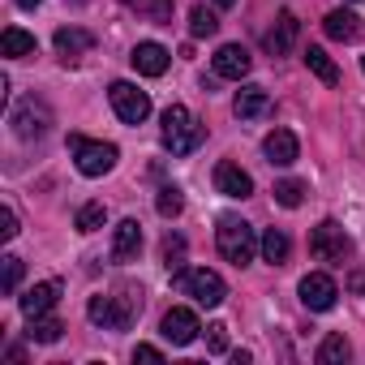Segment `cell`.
I'll list each match as a JSON object with an SVG mask.
<instances>
[{
	"label": "cell",
	"instance_id": "32",
	"mask_svg": "<svg viewBox=\"0 0 365 365\" xmlns=\"http://www.w3.org/2000/svg\"><path fill=\"white\" fill-rule=\"evenodd\" d=\"M301 198H305V185H301V180H279V185H275V202L279 207H301Z\"/></svg>",
	"mask_w": 365,
	"mask_h": 365
},
{
	"label": "cell",
	"instance_id": "24",
	"mask_svg": "<svg viewBox=\"0 0 365 365\" xmlns=\"http://www.w3.org/2000/svg\"><path fill=\"white\" fill-rule=\"evenodd\" d=\"M0 52L5 56H35V35H26L22 26H9L0 35Z\"/></svg>",
	"mask_w": 365,
	"mask_h": 365
},
{
	"label": "cell",
	"instance_id": "28",
	"mask_svg": "<svg viewBox=\"0 0 365 365\" xmlns=\"http://www.w3.org/2000/svg\"><path fill=\"white\" fill-rule=\"evenodd\" d=\"M348 352H352V348H348L344 335H327L322 348H318V361H322V365H339V361H348Z\"/></svg>",
	"mask_w": 365,
	"mask_h": 365
},
{
	"label": "cell",
	"instance_id": "14",
	"mask_svg": "<svg viewBox=\"0 0 365 365\" xmlns=\"http://www.w3.org/2000/svg\"><path fill=\"white\" fill-rule=\"evenodd\" d=\"M211 65H215V78L241 82V78L250 73V65H254V61H250V52H245L241 43H224V48L215 52V61H211Z\"/></svg>",
	"mask_w": 365,
	"mask_h": 365
},
{
	"label": "cell",
	"instance_id": "1",
	"mask_svg": "<svg viewBox=\"0 0 365 365\" xmlns=\"http://www.w3.org/2000/svg\"><path fill=\"white\" fill-rule=\"evenodd\" d=\"M142 314V288L138 284H116L108 297H91L86 318L103 331H129Z\"/></svg>",
	"mask_w": 365,
	"mask_h": 365
},
{
	"label": "cell",
	"instance_id": "25",
	"mask_svg": "<svg viewBox=\"0 0 365 365\" xmlns=\"http://www.w3.org/2000/svg\"><path fill=\"white\" fill-rule=\"evenodd\" d=\"M215 31H220V14L207 9V5H194V9H190V35H194V39H211Z\"/></svg>",
	"mask_w": 365,
	"mask_h": 365
},
{
	"label": "cell",
	"instance_id": "22",
	"mask_svg": "<svg viewBox=\"0 0 365 365\" xmlns=\"http://www.w3.org/2000/svg\"><path fill=\"white\" fill-rule=\"evenodd\" d=\"M305 69H309L318 82H327V86H335V82H339V69H335V61H331L322 48H305Z\"/></svg>",
	"mask_w": 365,
	"mask_h": 365
},
{
	"label": "cell",
	"instance_id": "26",
	"mask_svg": "<svg viewBox=\"0 0 365 365\" xmlns=\"http://www.w3.org/2000/svg\"><path fill=\"white\" fill-rule=\"evenodd\" d=\"M129 9H138L142 18H150L155 26H168L172 22V0H125Z\"/></svg>",
	"mask_w": 365,
	"mask_h": 365
},
{
	"label": "cell",
	"instance_id": "13",
	"mask_svg": "<svg viewBox=\"0 0 365 365\" xmlns=\"http://www.w3.org/2000/svg\"><path fill=\"white\" fill-rule=\"evenodd\" d=\"M56 301H61V279H43V284L26 288V297H18V305H22V314H26V318L52 314V309H56Z\"/></svg>",
	"mask_w": 365,
	"mask_h": 365
},
{
	"label": "cell",
	"instance_id": "5",
	"mask_svg": "<svg viewBox=\"0 0 365 365\" xmlns=\"http://www.w3.org/2000/svg\"><path fill=\"white\" fill-rule=\"evenodd\" d=\"M108 99H112V112L125 120V125H142L150 116V95L138 91L133 82H112L108 86Z\"/></svg>",
	"mask_w": 365,
	"mask_h": 365
},
{
	"label": "cell",
	"instance_id": "2",
	"mask_svg": "<svg viewBox=\"0 0 365 365\" xmlns=\"http://www.w3.org/2000/svg\"><path fill=\"white\" fill-rule=\"evenodd\" d=\"M215 241H220V254H224L232 267H245V262H254V254H258V237H254V228H250L245 220H237V215H220Z\"/></svg>",
	"mask_w": 365,
	"mask_h": 365
},
{
	"label": "cell",
	"instance_id": "19",
	"mask_svg": "<svg viewBox=\"0 0 365 365\" xmlns=\"http://www.w3.org/2000/svg\"><path fill=\"white\" fill-rule=\"evenodd\" d=\"M95 48V35L91 31H82V26H61L56 31V52L65 56V61H78L82 52H91Z\"/></svg>",
	"mask_w": 365,
	"mask_h": 365
},
{
	"label": "cell",
	"instance_id": "36",
	"mask_svg": "<svg viewBox=\"0 0 365 365\" xmlns=\"http://www.w3.org/2000/svg\"><path fill=\"white\" fill-rule=\"evenodd\" d=\"M14 5H18V9H39L43 0H14Z\"/></svg>",
	"mask_w": 365,
	"mask_h": 365
},
{
	"label": "cell",
	"instance_id": "6",
	"mask_svg": "<svg viewBox=\"0 0 365 365\" xmlns=\"http://www.w3.org/2000/svg\"><path fill=\"white\" fill-rule=\"evenodd\" d=\"M309 250H314V258H322V262H344V258L352 254V241H348V232H344L335 220H322V224L309 232Z\"/></svg>",
	"mask_w": 365,
	"mask_h": 365
},
{
	"label": "cell",
	"instance_id": "35",
	"mask_svg": "<svg viewBox=\"0 0 365 365\" xmlns=\"http://www.w3.org/2000/svg\"><path fill=\"white\" fill-rule=\"evenodd\" d=\"M133 361H150V365H159V361H163V352H159V348H150V344H138V348H133Z\"/></svg>",
	"mask_w": 365,
	"mask_h": 365
},
{
	"label": "cell",
	"instance_id": "10",
	"mask_svg": "<svg viewBox=\"0 0 365 365\" xmlns=\"http://www.w3.org/2000/svg\"><path fill=\"white\" fill-rule=\"evenodd\" d=\"M297 292H301V305H305V309H314V314H327V309H335V297H339L335 279H331V275H322V271L305 275Z\"/></svg>",
	"mask_w": 365,
	"mask_h": 365
},
{
	"label": "cell",
	"instance_id": "3",
	"mask_svg": "<svg viewBox=\"0 0 365 365\" xmlns=\"http://www.w3.org/2000/svg\"><path fill=\"white\" fill-rule=\"evenodd\" d=\"M198 142H202V125L190 116V108L172 103V108L163 112V146H168L172 155H190Z\"/></svg>",
	"mask_w": 365,
	"mask_h": 365
},
{
	"label": "cell",
	"instance_id": "15",
	"mask_svg": "<svg viewBox=\"0 0 365 365\" xmlns=\"http://www.w3.org/2000/svg\"><path fill=\"white\" fill-rule=\"evenodd\" d=\"M215 190L224 198H250L254 194V176L245 168H237V163H220L215 168Z\"/></svg>",
	"mask_w": 365,
	"mask_h": 365
},
{
	"label": "cell",
	"instance_id": "37",
	"mask_svg": "<svg viewBox=\"0 0 365 365\" xmlns=\"http://www.w3.org/2000/svg\"><path fill=\"white\" fill-rule=\"evenodd\" d=\"M215 5H220V9H232V5H237V0H215Z\"/></svg>",
	"mask_w": 365,
	"mask_h": 365
},
{
	"label": "cell",
	"instance_id": "4",
	"mask_svg": "<svg viewBox=\"0 0 365 365\" xmlns=\"http://www.w3.org/2000/svg\"><path fill=\"white\" fill-rule=\"evenodd\" d=\"M69 150H73V163H78L82 176H103V172H112V168H116V155H120L112 142H91V138H82V133H69Z\"/></svg>",
	"mask_w": 365,
	"mask_h": 365
},
{
	"label": "cell",
	"instance_id": "31",
	"mask_svg": "<svg viewBox=\"0 0 365 365\" xmlns=\"http://www.w3.org/2000/svg\"><path fill=\"white\" fill-rule=\"evenodd\" d=\"M180 262H185V237H163V267L168 271H180Z\"/></svg>",
	"mask_w": 365,
	"mask_h": 365
},
{
	"label": "cell",
	"instance_id": "17",
	"mask_svg": "<svg viewBox=\"0 0 365 365\" xmlns=\"http://www.w3.org/2000/svg\"><path fill=\"white\" fill-rule=\"evenodd\" d=\"M297 31H301L297 14H292V9H284V14L275 18L271 35H267V52H271V56H284V52H292V43H297Z\"/></svg>",
	"mask_w": 365,
	"mask_h": 365
},
{
	"label": "cell",
	"instance_id": "16",
	"mask_svg": "<svg viewBox=\"0 0 365 365\" xmlns=\"http://www.w3.org/2000/svg\"><path fill=\"white\" fill-rule=\"evenodd\" d=\"M142 250V224L138 220H120L116 232H112V258L116 262H133Z\"/></svg>",
	"mask_w": 365,
	"mask_h": 365
},
{
	"label": "cell",
	"instance_id": "34",
	"mask_svg": "<svg viewBox=\"0 0 365 365\" xmlns=\"http://www.w3.org/2000/svg\"><path fill=\"white\" fill-rule=\"evenodd\" d=\"M0 237H5V241H14L18 237V215L5 207V211H0Z\"/></svg>",
	"mask_w": 365,
	"mask_h": 365
},
{
	"label": "cell",
	"instance_id": "20",
	"mask_svg": "<svg viewBox=\"0 0 365 365\" xmlns=\"http://www.w3.org/2000/svg\"><path fill=\"white\" fill-rule=\"evenodd\" d=\"M322 26H327V35L339 39V43H352V39L361 35V18H356L352 9H331V14L322 18Z\"/></svg>",
	"mask_w": 365,
	"mask_h": 365
},
{
	"label": "cell",
	"instance_id": "9",
	"mask_svg": "<svg viewBox=\"0 0 365 365\" xmlns=\"http://www.w3.org/2000/svg\"><path fill=\"white\" fill-rule=\"evenodd\" d=\"M9 125H14V133L18 138H43L48 133V125H52V112L43 108V103H35V99H22L18 108H14V116H9Z\"/></svg>",
	"mask_w": 365,
	"mask_h": 365
},
{
	"label": "cell",
	"instance_id": "11",
	"mask_svg": "<svg viewBox=\"0 0 365 365\" xmlns=\"http://www.w3.org/2000/svg\"><path fill=\"white\" fill-rule=\"evenodd\" d=\"M129 65L142 73V78H163L168 73V65H172V52L163 48V43H138L133 52H129Z\"/></svg>",
	"mask_w": 365,
	"mask_h": 365
},
{
	"label": "cell",
	"instance_id": "27",
	"mask_svg": "<svg viewBox=\"0 0 365 365\" xmlns=\"http://www.w3.org/2000/svg\"><path fill=\"white\" fill-rule=\"evenodd\" d=\"M73 224H78V232H86V237H91V232H99V228L108 224V207H103V202H86V207L78 211V220H73Z\"/></svg>",
	"mask_w": 365,
	"mask_h": 365
},
{
	"label": "cell",
	"instance_id": "18",
	"mask_svg": "<svg viewBox=\"0 0 365 365\" xmlns=\"http://www.w3.org/2000/svg\"><path fill=\"white\" fill-rule=\"evenodd\" d=\"M232 112H237L241 120H258V116L271 112V95H267L262 86H241L237 99H232Z\"/></svg>",
	"mask_w": 365,
	"mask_h": 365
},
{
	"label": "cell",
	"instance_id": "7",
	"mask_svg": "<svg viewBox=\"0 0 365 365\" xmlns=\"http://www.w3.org/2000/svg\"><path fill=\"white\" fill-rule=\"evenodd\" d=\"M176 284L185 288L198 305H207V309H215V305H224V297H228V288H224V279L215 275V271H207V267H198V271H185V275H176Z\"/></svg>",
	"mask_w": 365,
	"mask_h": 365
},
{
	"label": "cell",
	"instance_id": "23",
	"mask_svg": "<svg viewBox=\"0 0 365 365\" xmlns=\"http://www.w3.org/2000/svg\"><path fill=\"white\" fill-rule=\"evenodd\" d=\"M61 331H65V322H61V318H52V314H39V318H31V327H26V339H31V344H56V339H61Z\"/></svg>",
	"mask_w": 365,
	"mask_h": 365
},
{
	"label": "cell",
	"instance_id": "38",
	"mask_svg": "<svg viewBox=\"0 0 365 365\" xmlns=\"http://www.w3.org/2000/svg\"><path fill=\"white\" fill-rule=\"evenodd\" d=\"M361 69H365V56H361Z\"/></svg>",
	"mask_w": 365,
	"mask_h": 365
},
{
	"label": "cell",
	"instance_id": "33",
	"mask_svg": "<svg viewBox=\"0 0 365 365\" xmlns=\"http://www.w3.org/2000/svg\"><path fill=\"white\" fill-rule=\"evenodd\" d=\"M207 348L211 352H228V327L224 322H211L207 327Z\"/></svg>",
	"mask_w": 365,
	"mask_h": 365
},
{
	"label": "cell",
	"instance_id": "8",
	"mask_svg": "<svg viewBox=\"0 0 365 365\" xmlns=\"http://www.w3.org/2000/svg\"><path fill=\"white\" fill-rule=\"evenodd\" d=\"M198 314L194 309H185V305H176V309H168L163 314V322H159V335L168 339V344H176V348H185V344H194L198 339Z\"/></svg>",
	"mask_w": 365,
	"mask_h": 365
},
{
	"label": "cell",
	"instance_id": "30",
	"mask_svg": "<svg viewBox=\"0 0 365 365\" xmlns=\"http://www.w3.org/2000/svg\"><path fill=\"white\" fill-rule=\"evenodd\" d=\"M0 262H5V267H0V288H5V292H18V284H22V258L18 254H5V258H0Z\"/></svg>",
	"mask_w": 365,
	"mask_h": 365
},
{
	"label": "cell",
	"instance_id": "29",
	"mask_svg": "<svg viewBox=\"0 0 365 365\" xmlns=\"http://www.w3.org/2000/svg\"><path fill=\"white\" fill-rule=\"evenodd\" d=\"M180 207H185L180 190H176V185H163V190H159V198H155V211H159L163 220H176V215H180Z\"/></svg>",
	"mask_w": 365,
	"mask_h": 365
},
{
	"label": "cell",
	"instance_id": "21",
	"mask_svg": "<svg viewBox=\"0 0 365 365\" xmlns=\"http://www.w3.org/2000/svg\"><path fill=\"white\" fill-rule=\"evenodd\" d=\"M258 254H262L271 267H284V262H288V254H292L288 232H284V228H267V232H262V241H258Z\"/></svg>",
	"mask_w": 365,
	"mask_h": 365
},
{
	"label": "cell",
	"instance_id": "12",
	"mask_svg": "<svg viewBox=\"0 0 365 365\" xmlns=\"http://www.w3.org/2000/svg\"><path fill=\"white\" fill-rule=\"evenodd\" d=\"M262 155H267V163H271V168H288V163H297L301 142H297V133H292V129H271V133H267V142H262Z\"/></svg>",
	"mask_w": 365,
	"mask_h": 365
}]
</instances>
